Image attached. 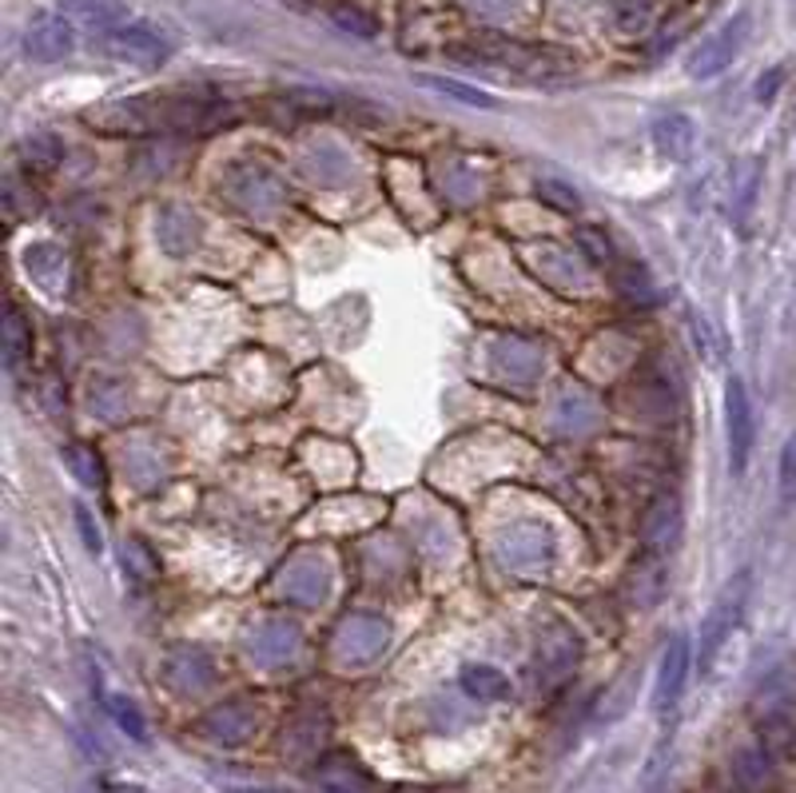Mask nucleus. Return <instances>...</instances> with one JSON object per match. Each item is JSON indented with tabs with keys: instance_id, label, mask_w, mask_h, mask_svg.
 <instances>
[{
	"instance_id": "f257e3e1",
	"label": "nucleus",
	"mask_w": 796,
	"mask_h": 793,
	"mask_svg": "<svg viewBox=\"0 0 796 793\" xmlns=\"http://www.w3.org/2000/svg\"><path fill=\"white\" fill-rule=\"evenodd\" d=\"M235 120V108L228 100H208V96H131V100H112L104 108L88 112V124H96L104 133H216L223 124Z\"/></svg>"
},
{
	"instance_id": "f03ea898",
	"label": "nucleus",
	"mask_w": 796,
	"mask_h": 793,
	"mask_svg": "<svg viewBox=\"0 0 796 793\" xmlns=\"http://www.w3.org/2000/svg\"><path fill=\"white\" fill-rule=\"evenodd\" d=\"M447 56L462 60V65H486V68H510L522 77H557L574 68V56L557 53V48H534V45H514V41H474V45H454L447 48Z\"/></svg>"
},
{
	"instance_id": "7ed1b4c3",
	"label": "nucleus",
	"mask_w": 796,
	"mask_h": 793,
	"mask_svg": "<svg viewBox=\"0 0 796 793\" xmlns=\"http://www.w3.org/2000/svg\"><path fill=\"white\" fill-rule=\"evenodd\" d=\"M749 595H753V571L745 566V571H737L729 583H725V590L717 595L713 610L705 614V627H701V639H697V678H705V674L713 670L720 646L729 642V634L737 630V622H741L745 607H749Z\"/></svg>"
},
{
	"instance_id": "20e7f679",
	"label": "nucleus",
	"mask_w": 796,
	"mask_h": 793,
	"mask_svg": "<svg viewBox=\"0 0 796 793\" xmlns=\"http://www.w3.org/2000/svg\"><path fill=\"white\" fill-rule=\"evenodd\" d=\"M749 24H753V16H749L745 9L732 12L729 21L720 24L710 41H701V45H697V53H693V60H689V77H693V80L720 77V72H725V68L737 60V53H741L745 36H749Z\"/></svg>"
},
{
	"instance_id": "39448f33",
	"label": "nucleus",
	"mask_w": 796,
	"mask_h": 793,
	"mask_svg": "<svg viewBox=\"0 0 796 793\" xmlns=\"http://www.w3.org/2000/svg\"><path fill=\"white\" fill-rule=\"evenodd\" d=\"M391 630L379 614H347L335 627V658L343 666H371L387 651Z\"/></svg>"
},
{
	"instance_id": "423d86ee",
	"label": "nucleus",
	"mask_w": 796,
	"mask_h": 793,
	"mask_svg": "<svg viewBox=\"0 0 796 793\" xmlns=\"http://www.w3.org/2000/svg\"><path fill=\"white\" fill-rule=\"evenodd\" d=\"M108 53L136 68H160L172 60V41L155 24L131 21V24H120L116 33H108Z\"/></svg>"
},
{
	"instance_id": "0eeeda50",
	"label": "nucleus",
	"mask_w": 796,
	"mask_h": 793,
	"mask_svg": "<svg viewBox=\"0 0 796 793\" xmlns=\"http://www.w3.org/2000/svg\"><path fill=\"white\" fill-rule=\"evenodd\" d=\"M725 435H729V471L741 479L757 443L753 399H749L741 379H729V387H725Z\"/></svg>"
},
{
	"instance_id": "6e6552de",
	"label": "nucleus",
	"mask_w": 796,
	"mask_h": 793,
	"mask_svg": "<svg viewBox=\"0 0 796 793\" xmlns=\"http://www.w3.org/2000/svg\"><path fill=\"white\" fill-rule=\"evenodd\" d=\"M581 662V642L578 634L566 627V622H550L542 630V639H538V674H542V682L554 690L569 678V674L578 670Z\"/></svg>"
},
{
	"instance_id": "1a4fd4ad",
	"label": "nucleus",
	"mask_w": 796,
	"mask_h": 793,
	"mask_svg": "<svg viewBox=\"0 0 796 793\" xmlns=\"http://www.w3.org/2000/svg\"><path fill=\"white\" fill-rule=\"evenodd\" d=\"M689 670H693V651H689V634H673L669 646L661 651L657 662V690H654V705L657 714H673L681 694H685Z\"/></svg>"
},
{
	"instance_id": "9d476101",
	"label": "nucleus",
	"mask_w": 796,
	"mask_h": 793,
	"mask_svg": "<svg viewBox=\"0 0 796 793\" xmlns=\"http://www.w3.org/2000/svg\"><path fill=\"white\" fill-rule=\"evenodd\" d=\"M24 56H33L41 65H56V60H65L77 45V33H72V24L60 16V12H36L28 28H24Z\"/></svg>"
},
{
	"instance_id": "9b49d317",
	"label": "nucleus",
	"mask_w": 796,
	"mask_h": 793,
	"mask_svg": "<svg viewBox=\"0 0 796 793\" xmlns=\"http://www.w3.org/2000/svg\"><path fill=\"white\" fill-rule=\"evenodd\" d=\"M681 527H685V515H681V498H677V495L654 498V507L645 510V522H642L645 551H649V554L673 551L677 539H681Z\"/></svg>"
},
{
	"instance_id": "f8f14e48",
	"label": "nucleus",
	"mask_w": 796,
	"mask_h": 793,
	"mask_svg": "<svg viewBox=\"0 0 796 793\" xmlns=\"http://www.w3.org/2000/svg\"><path fill=\"white\" fill-rule=\"evenodd\" d=\"M243 646H247V658L259 662V666H279V662L299 654V630H295L291 622L272 618V622H259V627L247 634Z\"/></svg>"
},
{
	"instance_id": "ddd939ff",
	"label": "nucleus",
	"mask_w": 796,
	"mask_h": 793,
	"mask_svg": "<svg viewBox=\"0 0 796 793\" xmlns=\"http://www.w3.org/2000/svg\"><path fill=\"white\" fill-rule=\"evenodd\" d=\"M211 678H216L211 654L199 651V646H180L164 658V682L180 694H196V690L211 686Z\"/></svg>"
},
{
	"instance_id": "4468645a",
	"label": "nucleus",
	"mask_w": 796,
	"mask_h": 793,
	"mask_svg": "<svg viewBox=\"0 0 796 793\" xmlns=\"http://www.w3.org/2000/svg\"><path fill=\"white\" fill-rule=\"evenodd\" d=\"M252 729H255V710H252V702H243V698L223 702L219 710H211V714L204 717V734H208L211 742H219V746H240L243 738H252Z\"/></svg>"
},
{
	"instance_id": "2eb2a0df",
	"label": "nucleus",
	"mask_w": 796,
	"mask_h": 793,
	"mask_svg": "<svg viewBox=\"0 0 796 793\" xmlns=\"http://www.w3.org/2000/svg\"><path fill=\"white\" fill-rule=\"evenodd\" d=\"M155 235H160V248L168 255H187L196 252L199 243V216L192 208H180V204H168L160 211V220H155Z\"/></svg>"
},
{
	"instance_id": "dca6fc26",
	"label": "nucleus",
	"mask_w": 796,
	"mask_h": 793,
	"mask_svg": "<svg viewBox=\"0 0 796 793\" xmlns=\"http://www.w3.org/2000/svg\"><path fill=\"white\" fill-rule=\"evenodd\" d=\"M319 785H323V793H367L371 790V778H367V770L355 758L331 754L319 766Z\"/></svg>"
},
{
	"instance_id": "f3484780",
	"label": "nucleus",
	"mask_w": 796,
	"mask_h": 793,
	"mask_svg": "<svg viewBox=\"0 0 796 793\" xmlns=\"http://www.w3.org/2000/svg\"><path fill=\"white\" fill-rule=\"evenodd\" d=\"M693 120H689L685 112H666L661 120L654 124V143L657 152L666 156V160H673V164H681L689 152H693Z\"/></svg>"
},
{
	"instance_id": "a211bd4d",
	"label": "nucleus",
	"mask_w": 796,
	"mask_h": 793,
	"mask_svg": "<svg viewBox=\"0 0 796 793\" xmlns=\"http://www.w3.org/2000/svg\"><path fill=\"white\" fill-rule=\"evenodd\" d=\"M462 690L474 702H506L514 694L510 678L498 666H491V662H470L466 670H462Z\"/></svg>"
},
{
	"instance_id": "6ab92c4d",
	"label": "nucleus",
	"mask_w": 796,
	"mask_h": 793,
	"mask_svg": "<svg viewBox=\"0 0 796 793\" xmlns=\"http://www.w3.org/2000/svg\"><path fill=\"white\" fill-rule=\"evenodd\" d=\"M0 347H4V367H16L33 352V327L16 303H4V327H0Z\"/></svg>"
},
{
	"instance_id": "aec40b11",
	"label": "nucleus",
	"mask_w": 796,
	"mask_h": 793,
	"mask_svg": "<svg viewBox=\"0 0 796 793\" xmlns=\"http://www.w3.org/2000/svg\"><path fill=\"white\" fill-rule=\"evenodd\" d=\"M77 21L92 24V28H108L116 33L124 21H128V4L124 0H60Z\"/></svg>"
},
{
	"instance_id": "412c9836",
	"label": "nucleus",
	"mask_w": 796,
	"mask_h": 793,
	"mask_svg": "<svg viewBox=\"0 0 796 793\" xmlns=\"http://www.w3.org/2000/svg\"><path fill=\"white\" fill-rule=\"evenodd\" d=\"M415 84H418V89L438 92V96L459 100V104H470V108H486V112L498 108V100H494L491 92L474 89V84H462V80H450V77H426V72H418Z\"/></svg>"
},
{
	"instance_id": "4be33fe9",
	"label": "nucleus",
	"mask_w": 796,
	"mask_h": 793,
	"mask_svg": "<svg viewBox=\"0 0 796 793\" xmlns=\"http://www.w3.org/2000/svg\"><path fill=\"white\" fill-rule=\"evenodd\" d=\"M24 267H28V276L44 287H56L60 272H65V252L56 248V243H28L24 248Z\"/></svg>"
},
{
	"instance_id": "5701e85b",
	"label": "nucleus",
	"mask_w": 796,
	"mask_h": 793,
	"mask_svg": "<svg viewBox=\"0 0 796 793\" xmlns=\"http://www.w3.org/2000/svg\"><path fill=\"white\" fill-rule=\"evenodd\" d=\"M331 24L335 28H343L347 36H359V41H374L379 36V21L374 16H367L362 9H355V4H343V0H335L327 9Z\"/></svg>"
},
{
	"instance_id": "b1692460",
	"label": "nucleus",
	"mask_w": 796,
	"mask_h": 793,
	"mask_svg": "<svg viewBox=\"0 0 796 793\" xmlns=\"http://www.w3.org/2000/svg\"><path fill=\"white\" fill-rule=\"evenodd\" d=\"M613 284H618V291H622L625 299H642V303H649V299H654V279H649L645 264H637V260H625V264H618V272H613Z\"/></svg>"
},
{
	"instance_id": "393cba45",
	"label": "nucleus",
	"mask_w": 796,
	"mask_h": 793,
	"mask_svg": "<svg viewBox=\"0 0 796 793\" xmlns=\"http://www.w3.org/2000/svg\"><path fill=\"white\" fill-rule=\"evenodd\" d=\"M104 710H108L112 722H116V726H120L131 742H148V722H143V714L136 710V702H131V698L108 694V698H104Z\"/></svg>"
},
{
	"instance_id": "a878e982",
	"label": "nucleus",
	"mask_w": 796,
	"mask_h": 793,
	"mask_svg": "<svg viewBox=\"0 0 796 793\" xmlns=\"http://www.w3.org/2000/svg\"><path fill=\"white\" fill-rule=\"evenodd\" d=\"M65 463L84 486H92V491H100V486H104V463H100V455L92 451V447H80V443H72V447L65 451Z\"/></svg>"
},
{
	"instance_id": "bb28decb",
	"label": "nucleus",
	"mask_w": 796,
	"mask_h": 793,
	"mask_svg": "<svg viewBox=\"0 0 796 793\" xmlns=\"http://www.w3.org/2000/svg\"><path fill=\"white\" fill-rule=\"evenodd\" d=\"M124 566L131 571L136 583H152L155 578V559L143 551V542H128V547H124Z\"/></svg>"
},
{
	"instance_id": "cd10ccee",
	"label": "nucleus",
	"mask_w": 796,
	"mask_h": 793,
	"mask_svg": "<svg viewBox=\"0 0 796 793\" xmlns=\"http://www.w3.org/2000/svg\"><path fill=\"white\" fill-rule=\"evenodd\" d=\"M578 243L589 264H610V240L601 228H578Z\"/></svg>"
},
{
	"instance_id": "c85d7f7f",
	"label": "nucleus",
	"mask_w": 796,
	"mask_h": 793,
	"mask_svg": "<svg viewBox=\"0 0 796 793\" xmlns=\"http://www.w3.org/2000/svg\"><path fill=\"white\" fill-rule=\"evenodd\" d=\"M796 498V435L785 443V451H781V503H793Z\"/></svg>"
},
{
	"instance_id": "c756f323",
	"label": "nucleus",
	"mask_w": 796,
	"mask_h": 793,
	"mask_svg": "<svg viewBox=\"0 0 796 793\" xmlns=\"http://www.w3.org/2000/svg\"><path fill=\"white\" fill-rule=\"evenodd\" d=\"M538 196H542L545 204H554L557 211H574V208H578L574 187H562V184H554V180H542V184H538Z\"/></svg>"
},
{
	"instance_id": "7c9ffc66",
	"label": "nucleus",
	"mask_w": 796,
	"mask_h": 793,
	"mask_svg": "<svg viewBox=\"0 0 796 793\" xmlns=\"http://www.w3.org/2000/svg\"><path fill=\"white\" fill-rule=\"evenodd\" d=\"M618 24H622V33H642L645 24H649V4L645 0H625Z\"/></svg>"
},
{
	"instance_id": "2f4dec72",
	"label": "nucleus",
	"mask_w": 796,
	"mask_h": 793,
	"mask_svg": "<svg viewBox=\"0 0 796 793\" xmlns=\"http://www.w3.org/2000/svg\"><path fill=\"white\" fill-rule=\"evenodd\" d=\"M24 152H28V156H36V160H41V164H56V160H60V152H65V148H60V143H56L53 136H33V140H24Z\"/></svg>"
},
{
	"instance_id": "473e14b6",
	"label": "nucleus",
	"mask_w": 796,
	"mask_h": 793,
	"mask_svg": "<svg viewBox=\"0 0 796 793\" xmlns=\"http://www.w3.org/2000/svg\"><path fill=\"white\" fill-rule=\"evenodd\" d=\"M77 527H80V535H84L88 551H92V554L104 551V539H100V530H96V522H92V515H88L84 503H77Z\"/></svg>"
},
{
	"instance_id": "72a5a7b5",
	"label": "nucleus",
	"mask_w": 796,
	"mask_h": 793,
	"mask_svg": "<svg viewBox=\"0 0 796 793\" xmlns=\"http://www.w3.org/2000/svg\"><path fill=\"white\" fill-rule=\"evenodd\" d=\"M781 84H785V68H781V65L769 68V72L757 80V100H761V104H773V96H776V89H781Z\"/></svg>"
},
{
	"instance_id": "f704fd0d",
	"label": "nucleus",
	"mask_w": 796,
	"mask_h": 793,
	"mask_svg": "<svg viewBox=\"0 0 796 793\" xmlns=\"http://www.w3.org/2000/svg\"><path fill=\"white\" fill-rule=\"evenodd\" d=\"M231 793H287V790H231Z\"/></svg>"
}]
</instances>
